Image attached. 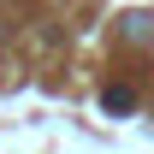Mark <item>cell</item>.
<instances>
[{"label": "cell", "mask_w": 154, "mask_h": 154, "mask_svg": "<svg viewBox=\"0 0 154 154\" xmlns=\"http://www.w3.org/2000/svg\"><path fill=\"white\" fill-rule=\"evenodd\" d=\"M107 113H131V89L113 83V89H107Z\"/></svg>", "instance_id": "1"}]
</instances>
